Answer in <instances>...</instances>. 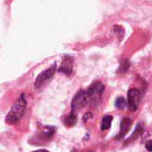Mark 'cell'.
I'll use <instances>...</instances> for the list:
<instances>
[{
	"mask_svg": "<svg viewBox=\"0 0 152 152\" xmlns=\"http://www.w3.org/2000/svg\"><path fill=\"white\" fill-rule=\"evenodd\" d=\"M76 123H77V115L72 114V113H70L64 120V124L68 127L74 126Z\"/></svg>",
	"mask_w": 152,
	"mask_h": 152,
	"instance_id": "obj_11",
	"label": "cell"
},
{
	"mask_svg": "<svg viewBox=\"0 0 152 152\" xmlns=\"http://www.w3.org/2000/svg\"><path fill=\"white\" fill-rule=\"evenodd\" d=\"M91 117H92V114H91V112H88V113H86V114L84 115V116H83V120H84V122H86L87 120L91 119Z\"/></svg>",
	"mask_w": 152,
	"mask_h": 152,
	"instance_id": "obj_16",
	"label": "cell"
},
{
	"mask_svg": "<svg viewBox=\"0 0 152 152\" xmlns=\"http://www.w3.org/2000/svg\"><path fill=\"white\" fill-rule=\"evenodd\" d=\"M56 71V63L55 62L48 68H47L44 71H42L37 76V78L35 79V82H34L35 88L36 89H40L45 84H47L54 77Z\"/></svg>",
	"mask_w": 152,
	"mask_h": 152,
	"instance_id": "obj_3",
	"label": "cell"
},
{
	"mask_svg": "<svg viewBox=\"0 0 152 152\" xmlns=\"http://www.w3.org/2000/svg\"><path fill=\"white\" fill-rule=\"evenodd\" d=\"M130 67V61L128 59H124L120 62V65H119V69H118V72L123 73V72H125L128 71Z\"/></svg>",
	"mask_w": 152,
	"mask_h": 152,
	"instance_id": "obj_13",
	"label": "cell"
},
{
	"mask_svg": "<svg viewBox=\"0 0 152 152\" xmlns=\"http://www.w3.org/2000/svg\"><path fill=\"white\" fill-rule=\"evenodd\" d=\"M132 124V120L130 117H128V116L123 117V119L121 121V124H120V131H119L118 134L115 137V139L116 140L124 139V136L126 135V133L131 129Z\"/></svg>",
	"mask_w": 152,
	"mask_h": 152,
	"instance_id": "obj_6",
	"label": "cell"
},
{
	"mask_svg": "<svg viewBox=\"0 0 152 152\" xmlns=\"http://www.w3.org/2000/svg\"><path fill=\"white\" fill-rule=\"evenodd\" d=\"M55 133H56V128L52 125H47L44 127L43 131L40 132L39 139H41L42 140L48 141L53 138Z\"/></svg>",
	"mask_w": 152,
	"mask_h": 152,
	"instance_id": "obj_9",
	"label": "cell"
},
{
	"mask_svg": "<svg viewBox=\"0 0 152 152\" xmlns=\"http://www.w3.org/2000/svg\"><path fill=\"white\" fill-rule=\"evenodd\" d=\"M127 106V101L124 97H117L116 99L115 100V107L119 109V110H123Z\"/></svg>",
	"mask_w": 152,
	"mask_h": 152,
	"instance_id": "obj_12",
	"label": "cell"
},
{
	"mask_svg": "<svg viewBox=\"0 0 152 152\" xmlns=\"http://www.w3.org/2000/svg\"><path fill=\"white\" fill-rule=\"evenodd\" d=\"M72 68H73V58L70 56H64L62 61V64L58 69V72L65 75H71L72 72Z\"/></svg>",
	"mask_w": 152,
	"mask_h": 152,
	"instance_id": "obj_7",
	"label": "cell"
},
{
	"mask_svg": "<svg viewBox=\"0 0 152 152\" xmlns=\"http://www.w3.org/2000/svg\"><path fill=\"white\" fill-rule=\"evenodd\" d=\"M143 132H144V126H143V124L142 123H139L137 125H136V127H135V129H134V131H133V132H132V134L124 141V145H128V144H130L131 142H132V141H134V140H136L142 133H143Z\"/></svg>",
	"mask_w": 152,
	"mask_h": 152,
	"instance_id": "obj_8",
	"label": "cell"
},
{
	"mask_svg": "<svg viewBox=\"0 0 152 152\" xmlns=\"http://www.w3.org/2000/svg\"><path fill=\"white\" fill-rule=\"evenodd\" d=\"M32 152H49V151L47 150V149H38V150H35V151H32Z\"/></svg>",
	"mask_w": 152,
	"mask_h": 152,
	"instance_id": "obj_17",
	"label": "cell"
},
{
	"mask_svg": "<svg viewBox=\"0 0 152 152\" xmlns=\"http://www.w3.org/2000/svg\"><path fill=\"white\" fill-rule=\"evenodd\" d=\"M114 31H115L119 41H121L124 38V29L121 25H115Z\"/></svg>",
	"mask_w": 152,
	"mask_h": 152,
	"instance_id": "obj_14",
	"label": "cell"
},
{
	"mask_svg": "<svg viewBox=\"0 0 152 152\" xmlns=\"http://www.w3.org/2000/svg\"><path fill=\"white\" fill-rule=\"evenodd\" d=\"M86 91L88 104L92 107H97L101 99V96L105 91V85L100 81L93 82Z\"/></svg>",
	"mask_w": 152,
	"mask_h": 152,
	"instance_id": "obj_2",
	"label": "cell"
},
{
	"mask_svg": "<svg viewBox=\"0 0 152 152\" xmlns=\"http://www.w3.org/2000/svg\"><path fill=\"white\" fill-rule=\"evenodd\" d=\"M141 100L140 91L137 88H131L127 93V107L130 111L135 112L140 105Z\"/></svg>",
	"mask_w": 152,
	"mask_h": 152,
	"instance_id": "obj_5",
	"label": "cell"
},
{
	"mask_svg": "<svg viewBox=\"0 0 152 152\" xmlns=\"http://www.w3.org/2000/svg\"><path fill=\"white\" fill-rule=\"evenodd\" d=\"M113 121V116L111 115H105L103 116L102 120H101V124H100V129L102 131H107L110 128L111 124Z\"/></svg>",
	"mask_w": 152,
	"mask_h": 152,
	"instance_id": "obj_10",
	"label": "cell"
},
{
	"mask_svg": "<svg viewBox=\"0 0 152 152\" xmlns=\"http://www.w3.org/2000/svg\"><path fill=\"white\" fill-rule=\"evenodd\" d=\"M145 148L148 151L152 152V140H148L145 143Z\"/></svg>",
	"mask_w": 152,
	"mask_h": 152,
	"instance_id": "obj_15",
	"label": "cell"
},
{
	"mask_svg": "<svg viewBox=\"0 0 152 152\" xmlns=\"http://www.w3.org/2000/svg\"><path fill=\"white\" fill-rule=\"evenodd\" d=\"M26 107H27V99L25 94L23 93L19 96V98H17V99L12 105L8 114L6 116V123L10 125L17 124L24 115Z\"/></svg>",
	"mask_w": 152,
	"mask_h": 152,
	"instance_id": "obj_1",
	"label": "cell"
},
{
	"mask_svg": "<svg viewBox=\"0 0 152 152\" xmlns=\"http://www.w3.org/2000/svg\"><path fill=\"white\" fill-rule=\"evenodd\" d=\"M88 104V99L86 95V91L81 89L74 95L71 102V113L77 115L78 112L83 109Z\"/></svg>",
	"mask_w": 152,
	"mask_h": 152,
	"instance_id": "obj_4",
	"label": "cell"
}]
</instances>
